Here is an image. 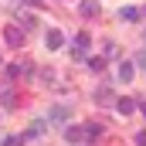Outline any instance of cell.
<instances>
[{
    "label": "cell",
    "mask_w": 146,
    "mask_h": 146,
    "mask_svg": "<svg viewBox=\"0 0 146 146\" xmlns=\"http://www.w3.org/2000/svg\"><path fill=\"white\" fill-rule=\"evenodd\" d=\"M115 78H119L122 85H129V82H133V65H129V61H122V65H119V72H115Z\"/></svg>",
    "instance_id": "ba28073f"
},
{
    "label": "cell",
    "mask_w": 146,
    "mask_h": 146,
    "mask_svg": "<svg viewBox=\"0 0 146 146\" xmlns=\"http://www.w3.org/2000/svg\"><path fill=\"white\" fill-rule=\"evenodd\" d=\"M82 14L85 17H99V3L95 0H82Z\"/></svg>",
    "instance_id": "30bf717a"
},
{
    "label": "cell",
    "mask_w": 146,
    "mask_h": 146,
    "mask_svg": "<svg viewBox=\"0 0 146 146\" xmlns=\"http://www.w3.org/2000/svg\"><path fill=\"white\" fill-rule=\"evenodd\" d=\"M72 115V109L68 106H51V112H48V122L51 126H65V119Z\"/></svg>",
    "instance_id": "7a4b0ae2"
},
{
    "label": "cell",
    "mask_w": 146,
    "mask_h": 146,
    "mask_svg": "<svg viewBox=\"0 0 146 146\" xmlns=\"http://www.w3.org/2000/svg\"><path fill=\"white\" fill-rule=\"evenodd\" d=\"M133 65H139V68L146 72V48H139V51H136V61H133Z\"/></svg>",
    "instance_id": "4fadbf2b"
},
{
    "label": "cell",
    "mask_w": 146,
    "mask_h": 146,
    "mask_svg": "<svg viewBox=\"0 0 146 146\" xmlns=\"http://www.w3.org/2000/svg\"><path fill=\"white\" fill-rule=\"evenodd\" d=\"M136 146H146V129H139V133H136Z\"/></svg>",
    "instance_id": "2e32d148"
},
{
    "label": "cell",
    "mask_w": 146,
    "mask_h": 146,
    "mask_svg": "<svg viewBox=\"0 0 146 146\" xmlns=\"http://www.w3.org/2000/svg\"><path fill=\"white\" fill-rule=\"evenodd\" d=\"M88 68H92V72H102V68H106V58H92Z\"/></svg>",
    "instance_id": "5bb4252c"
},
{
    "label": "cell",
    "mask_w": 146,
    "mask_h": 146,
    "mask_svg": "<svg viewBox=\"0 0 146 146\" xmlns=\"http://www.w3.org/2000/svg\"><path fill=\"white\" fill-rule=\"evenodd\" d=\"M3 37H7V44H10V48H21V44H24V27L10 24V27L3 31Z\"/></svg>",
    "instance_id": "3957f363"
},
{
    "label": "cell",
    "mask_w": 146,
    "mask_h": 146,
    "mask_svg": "<svg viewBox=\"0 0 146 146\" xmlns=\"http://www.w3.org/2000/svg\"><path fill=\"white\" fill-rule=\"evenodd\" d=\"M44 129H48V122H41V119H37L34 126L24 133V143H27V139H37V136H44Z\"/></svg>",
    "instance_id": "9c48e42d"
},
{
    "label": "cell",
    "mask_w": 146,
    "mask_h": 146,
    "mask_svg": "<svg viewBox=\"0 0 146 146\" xmlns=\"http://www.w3.org/2000/svg\"><path fill=\"white\" fill-rule=\"evenodd\" d=\"M143 10H146V7H143Z\"/></svg>",
    "instance_id": "ac0fdd59"
},
{
    "label": "cell",
    "mask_w": 146,
    "mask_h": 146,
    "mask_svg": "<svg viewBox=\"0 0 146 146\" xmlns=\"http://www.w3.org/2000/svg\"><path fill=\"white\" fill-rule=\"evenodd\" d=\"M139 17H143L139 7H122V21H139Z\"/></svg>",
    "instance_id": "8fae6325"
},
{
    "label": "cell",
    "mask_w": 146,
    "mask_h": 146,
    "mask_svg": "<svg viewBox=\"0 0 146 146\" xmlns=\"http://www.w3.org/2000/svg\"><path fill=\"white\" fill-rule=\"evenodd\" d=\"M95 136H99V126H72V129H65V139L68 143H88Z\"/></svg>",
    "instance_id": "6da1fadb"
},
{
    "label": "cell",
    "mask_w": 146,
    "mask_h": 146,
    "mask_svg": "<svg viewBox=\"0 0 146 146\" xmlns=\"http://www.w3.org/2000/svg\"><path fill=\"white\" fill-rule=\"evenodd\" d=\"M24 143V136H7V139H3V146H21Z\"/></svg>",
    "instance_id": "9a60e30c"
},
{
    "label": "cell",
    "mask_w": 146,
    "mask_h": 146,
    "mask_svg": "<svg viewBox=\"0 0 146 146\" xmlns=\"http://www.w3.org/2000/svg\"><path fill=\"white\" fill-rule=\"evenodd\" d=\"M143 115H146V106H143Z\"/></svg>",
    "instance_id": "e0dca14e"
},
{
    "label": "cell",
    "mask_w": 146,
    "mask_h": 146,
    "mask_svg": "<svg viewBox=\"0 0 146 146\" xmlns=\"http://www.w3.org/2000/svg\"><path fill=\"white\" fill-rule=\"evenodd\" d=\"M44 44H48L51 51H58V48H65V34H61V31H48V37H44Z\"/></svg>",
    "instance_id": "277c9868"
},
{
    "label": "cell",
    "mask_w": 146,
    "mask_h": 146,
    "mask_svg": "<svg viewBox=\"0 0 146 146\" xmlns=\"http://www.w3.org/2000/svg\"><path fill=\"white\" fill-rule=\"evenodd\" d=\"M10 78H17V75H31V61H14L10 68H7Z\"/></svg>",
    "instance_id": "8992f818"
},
{
    "label": "cell",
    "mask_w": 146,
    "mask_h": 146,
    "mask_svg": "<svg viewBox=\"0 0 146 146\" xmlns=\"http://www.w3.org/2000/svg\"><path fill=\"white\" fill-rule=\"evenodd\" d=\"M115 109H119V115H133V112H136V99H129V95H126V99H119V102H115Z\"/></svg>",
    "instance_id": "5b68a950"
},
{
    "label": "cell",
    "mask_w": 146,
    "mask_h": 146,
    "mask_svg": "<svg viewBox=\"0 0 146 146\" xmlns=\"http://www.w3.org/2000/svg\"><path fill=\"white\" fill-rule=\"evenodd\" d=\"M88 44H92L88 34H85V31H78V34H75V54L82 58V51H88Z\"/></svg>",
    "instance_id": "52a82bcc"
},
{
    "label": "cell",
    "mask_w": 146,
    "mask_h": 146,
    "mask_svg": "<svg viewBox=\"0 0 146 146\" xmlns=\"http://www.w3.org/2000/svg\"><path fill=\"white\" fill-rule=\"evenodd\" d=\"M95 102H99V106H109V102H112V92H109V88H99V92H95Z\"/></svg>",
    "instance_id": "7c38bea8"
}]
</instances>
